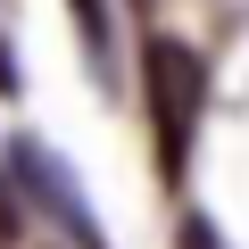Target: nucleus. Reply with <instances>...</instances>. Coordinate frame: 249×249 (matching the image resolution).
<instances>
[{
  "label": "nucleus",
  "instance_id": "obj_3",
  "mask_svg": "<svg viewBox=\"0 0 249 249\" xmlns=\"http://www.w3.org/2000/svg\"><path fill=\"white\" fill-rule=\"evenodd\" d=\"M175 249H224V232H216L208 216H183V224H175Z\"/></svg>",
  "mask_w": 249,
  "mask_h": 249
},
{
  "label": "nucleus",
  "instance_id": "obj_2",
  "mask_svg": "<svg viewBox=\"0 0 249 249\" xmlns=\"http://www.w3.org/2000/svg\"><path fill=\"white\" fill-rule=\"evenodd\" d=\"M9 150H17L9 166H17L25 199H34V208H50V224H67V241H83V249H108V241H100V224H91V208H83V191H75V183L50 166V150H42L34 133H25V142H9Z\"/></svg>",
  "mask_w": 249,
  "mask_h": 249
},
{
  "label": "nucleus",
  "instance_id": "obj_4",
  "mask_svg": "<svg viewBox=\"0 0 249 249\" xmlns=\"http://www.w3.org/2000/svg\"><path fill=\"white\" fill-rule=\"evenodd\" d=\"M75 17H83V42L100 50V42H108V17H100V0H75Z\"/></svg>",
  "mask_w": 249,
  "mask_h": 249
},
{
  "label": "nucleus",
  "instance_id": "obj_5",
  "mask_svg": "<svg viewBox=\"0 0 249 249\" xmlns=\"http://www.w3.org/2000/svg\"><path fill=\"white\" fill-rule=\"evenodd\" d=\"M0 91H17V83H9V50H0Z\"/></svg>",
  "mask_w": 249,
  "mask_h": 249
},
{
  "label": "nucleus",
  "instance_id": "obj_1",
  "mask_svg": "<svg viewBox=\"0 0 249 249\" xmlns=\"http://www.w3.org/2000/svg\"><path fill=\"white\" fill-rule=\"evenodd\" d=\"M142 91H150V133H158V175L175 183L191 166V133H199V108H208V67L191 42L158 34L142 50Z\"/></svg>",
  "mask_w": 249,
  "mask_h": 249
}]
</instances>
